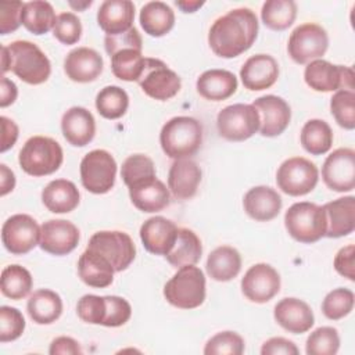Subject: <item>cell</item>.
<instances>
[{
	"mask_svg": "<svg viewBox=\"0 0 355 355\" xmlns=\"http://www.w3.org/2000/svg\"><path fill=\"white\" fill-rule=\"evenodd\" d=\"M258 35V18L250 8H234L211 26L208 43L222 58H233L248 50Z\"/></svg>",
	"mask_w": 355,
	"mask_h": 355,
	"instance_id": "6da1fadb",
	"label": "cell"
},
{
	"mask_svg": "<svg viewBox=\"0 0 355 355\" xmlns=\"http://www.w3.org/2000/svg\"><path fill=\"white\" fill-rule=\"evenodd\" d=\"M14 72L29 85L46 82L51 73L47 55L32 42L15 40L1 47V73Z\"/></svg>",
	"mask_w": 355,
	"mask_h": 355,
	"instance_id": "7a4b0ae2",
	"label": "cell"
},
{
	"mask_svg": "<svg viewBox=\"0 0 355 355\" xmlns=\"http://www.w3.org/2000/svg\"><path fill=\"white\" fill-rule=\"evenodd\" d=\"M162 151L173 159L194 155L202 143V126L191 116H173L161 129Z\"/></svg>",
	"mask_w": 355,
	"mask_h": 355,
	"instance_id": "3957f363",
	"label": "cell"
},
{
	"mask_svg": "<svg viewBox=\"0 0 355 355\" xmlns=\"http://www.w3.org/2000/svg\"><path fill=\"white\" fill-rule=\"evenodd\" d=\"M64 161L61 146L51 137L33 136L22 146L18 162L31 176H46L60 169Z\"/></svg>",
	"mask_w": 355,
	"mask_h": 355,
	"instance_id": "277c9868",
	"label": "cell"
},
{
	"mask_svg": "<svg viewBox=\"0 0 355 355\" xmlns=\"http://www.w3.org/2000/svg\"><path fill=\"white\" fill-rule=\"evenodd\" d=\"M166 301L180 309H194L205 300V276L198 266L186 265L164 286Z\"/></svg>",
	"mask_w": 355,
	"mask_h": 355,
	"instance_id": "5b68a950",
	"label": "cell"
},
{
	"mask_svg": "<svg viewBox=\"0 0 355 355\" xmlns=\"http://www.w3.org/2000/svg\"><path fill=\"white\" fill-rule=\"evenodd\" d=\"M284 226L294 240L305 244L315 243L326 233L323 208L309 201L295 202L286 211Z\"/></svg>",
	"mask_w": 355,
	"mask_h": 355,
	"instance_id": "8992f818",
	"label": "cell"
},
{
	"mask_svg": "<svg viewBox=\"0 0 355 355\" xmlns=\"http://www.w3.org/2000/svg\"><path fill=\"white\" fill-rule=\"evenodd\" d=\"M219 135L229 141H243L259 130V114L252 104H233L216 116Z\"/></svg>",
	"mask_w": 355,
	"mask_h": 355,
	"instance_id": "52a82bcc",
	"label": "cell"
},
{
	"mask_svg": "<svg viewBox=\"0 0 355 355\" xmlns=\"http://www.w3.org/2000/svg\"><path fill=\"white\" fill-rule=\"evenodd\" d=\"M116 162L105 150H93L80 161V180L93 194L108 193L115 183Z\"/></svg>",
	"mask_w": 355,
	"mask_h": 355,
	"instance_id": "ba28073f",
	"label": "cell"
},
{
	"mask_svg": "<svg viewBox=\"0 0 355 355\" xmlns=\"http://www.w3.org/2000/svg\"><path fill=\"white\" fill-rule=\"evenodd\" d=\"M319 180V171L313 162L304 157L286 159L276 172L279 189L293 197L311 193Z\"/></svg>",
	"mask_w": 355,
	"mask_h": 355,
	"instance_id": "9c48e42d",
	"label": "cell"
},
{
	"mask_svg": "<svg viewBox=\"0 0 355 355\" xmlns=\"http://www.w3.org/2000/svg\"><path fill=\"white\" fill-rule=\"evenodd\" d=\"M327 47L329 36L326 31L318 24L306 22L291 32L287 51L297 64H308L323 57Z\"/></svg>",
	"mask_w": 355,
	"mask_h": 355,
	"instance_id": "30bf717a",
	"label": "cell"
},
{
	"mask_svg": "<svg viewBox=\"0 0 355 355\" xmlns=\"http://www.w3.org/2000/svg\"><path fill=\"white\" fill-rule=\"evenodd\" d=\"M305 83L316 92H338L354 89V71L349 67L334 65L324 60L308 62L304 71Z\"/></svg>",
	"mask_w": 355,
	"mask_h": 355,
	"instance_id": "8fae6325",
	"label": "cell"
},
{
	"mask_svg": "<svg viewBox=\"0 0 355 355\" xmlns=\"http://www.w3.org/2000/svg\"><path fill=\"white\" fill-rule=\"evenodd\" d=\"M87 248L104 255L111 262L115 272L125 270L136 257V247L130 236L118 230L94 233L89 240Z\"/></svg>",
	"mask_w": 355,
	"mask_h": 355,
	"instance_id": "7c38bea8",
	"label": "cell"
},
{
	"mask_svg": "<svg viewBox=\"0 0 355 355\" xmlns=\"http://www.w3.org/2000/svg\"><path fill=\"white\" fill-rule=\"evenodd\" d=\"M137 82L148 97L159 101L176 96L182 86L179 75L158 58H146L144 69Z\"/></svg>",
	"mask_w": 355,
	"mask_h": 355,
	"instance_id": "4fadbf2b",
	"label": "cell"
},
{
	"mask_svg": "<svg viewBox=\"0 0 355 355\" xmlns=\"http://www.w3.org/2000/svg\"><path fill=\"white\" fill-rule=\"evenodd\" d=\"M40 240V226L26 214L10 216L1 227V241L7 251L22 255L33 250Z\"/></svg>",
	"mask_w": 355,
	"mask_h": 355,
	"instance_id": "5bb4252c",
	"label": "cell"
},
{
	"mask_svg": "<svg viewBox=\"0 0 355 355\" xmlns=\"http://www.w3.org/2000/svg\"><path fill=\"white\" fill-rule=\"evenodd\" d=\"M322 178L324 184L338 193L351 191L355 187V151L337 148L323 162Z\"/></svg>",
	"mask_w": 355,
	"mask_h": 355,
	"instance_id": "9a60e30c",
	"label": "cell"
},
{
	"mask_svg": "<svg viewBox=\"0 0 355 355\" xmlns=\"http://www.w3.org/2000/svg\"><path fill=\"white\" fill-rule=\"evenodd\" d=\"M280 290V276L268 263L252 265L241 279V291L252 302L270 301Z\"/></svg>",
	"mask_w": 355,
	"mask_h": 355,
	"instance_id": "2e32d148",
	"label": "cell"
},
{
	"mask_svg": "<svg viewBox=\"0 0 355 355\" xmlns=\"http://www.w3.org/2000/svg\"><path fill=\"white\" fill-rule=\"evenodd\" d=\"M252 105L259 114V133L262 136H279L288 126L291 110L284 98L275 94H266L254 100Z\"/></svg>",
	"mask_w": 355,
	"mask_h": 355,
	"instance_id": "e0dca14e",
	"label": "cell"
},
{
	"mask_svg": "<svg viewBox=\"0 0 355 355\" xmlns=\"http://www.w3.org/2000/svg\"><path fill=\"white\" fill-rule=\"evenodd\" d=\"M78 227L65 219H50L40 226L39 245L51 255H67L79 243Z\"/></svg>",
	"mask_w": 355,
	"mask_h": 355,
	"instance_id": "ac0fdd59",
	"label": "cell"
},
{
	"mask_svg": "<svg viewBox=\"0 0 355 355\" xmlns=\"http://www.w3.org/2000/svg\"><path fill=\"white\" fill-rule=\"evenodd\" d=\"M240 78L248 90L259 92L269 89L279 78L277 61L269 54H255L243 64Z\"/></svg>",
	"mask_w": 355,
	"mask_h": 355,
	"instance_id": "d6986e66",
	"label": "cell"
},
{
	"mask_svg": "<svg viewBox=\"0 0 355 355\" xmlns=\"http://www.w3.org/2000/svg\"><path fill=\"white\" fill-rule=\"evenodd\" d=\"M178 229L172 220L164 216H153L141 225L140 239L148 252L165 257L176 241Z\"/></svg>",
	"mask_w": 355,
	"mask_h": 355,
	"instance_id": "ffe728a7",
	"label": "cell"
},
{
	"mask_svg": "<svg viewBox=\"0 0 355 355\" xmlns=\"http://www.w3.org/2000/svg\"><path fill=\"white\" fill-rule=\"evenodd\" d=\"M275 320L287 331L294 334H301L308 331L313 323V312L311 306L298 298L287 297L280 300L275 305L273 311Z\"/></svg>",
	"mask_w": 355,
	"mask_h": 355,
	"instance_id": "44dd1931",
	"label": "cell"
},
{
	"mask_svg": "<svg viewBox=\"0 0 355 355\" xmlns=\"http://www.w3.org/2000/svg\"><path fill=\"white\" fill-rule=\"evenodd\" d=\"M101 55L89 47H78L68 53L64 61V71L67 76L78 83H87L96 80L103 72Z\"/></svg>",
	"mask_w": 355,
	"mask_h": 355,
	"instance_id": "7402d4cb",
	"label": "cell"
},
{
	"mask_svg": "<svg viewBox=\"0 0 355 355\" xmlns=\"http://www.w3.org/2000/svg\"><path fill=\"white\" fill-rule=\"evenodd\" d=\"M128 189L132 204L141 212H158L169 205V189L157 176L143 179Z\"/></svg>",
	"mask_w": 355,
	"mask_h": 355,
	"instance_id": "603a6c76",
	"label": "cell"
},
{
	"mask_svg": "<svg viewBox=\"0 0 355 355\" xmlns=\"http://www.w3.org/2000/svg\"><path fill=\"white\" fill-rule=\"evenodd\" d=\"M326 218V237L338 239L347 236L355 229V197L347 196L330 202L323 207Z\"/></svg>",
	"mask_w": 355,
	"mask_h": 355,
	"instance_id": "cb8c5ba5",
	"label": "cell"
},
{
	"mask_svg": "<svg viewBox=\"0 0 355 355\" xmlns=\"http://www.w3.org/2000/svg\"><path fill=\"white\" fill-rule=\"evenodd\" d=\"M61 130L65 140L75 147L89 144L96 133V121L83 107H71L61 118Z\"/></svg>",
	"mask_w": 355,
	"mask_h": 355,
	"instance_id": "d4e9b609",
	"label": "cell"
},
{
	"mask_svg": "<svg viewBox=\"0 0 355 355\" xmlns=\"http://www.w3.org/2000/svg\"><path fill=\"white\" fill-rule=\"evenodd\" d=\"M201 182L200 166L189 159L180 158L169 168L168 173V189L178 200H189L197 193L198 184Z\"/></svg>",
	"mask_w": 355,
	"mask_h": 355,
	"instance_id": "484cf974",
	"label": "cell"
},
{
	"mask_svg": "<svg viewBox=\"0 0 355 355\" xmlns=\"http://www.w3.org/2000/svg\"><path fill=\"white\" fill-rule=\"evenodd\" d=\"M243 205L250 218L258 222H268L279 215L282 197L272 187L257 186L244 194Z\"/></svg>",
	"mask_w": 355,
	"mask_h": 355,
	"instance_id": "4316f807",
	"label": "cell"
},
{
	"mask_svg": "<svg viewBox=\"0 0 355 355\" xmlns=\"http://www.w3.org/2000/svg\"><path fill=\"white\" fill-rule=\"evenodd\" d=\"M135 19V4L129 0H105L97 11L98 26L107 35L129 31Z\"/></svg>",
	"mask_w": 355,
	"mask_h": 355,
	"instance_id": "83f0119b",
	"label": "cell"
},
{
	"mask_svg": "<svg viewBox=\"0 0 355 355\" xmlns=\"http://www.w3.org/2000/svg\"><path fill=\"white\" fill-rule=\"evenodd\" d=\"M114 266L100 252L86 248L78 261V273L83 283L90 287L104 288L114 280Z\"/></svg>",
	"mask_w": 355,
	"mask_h": 355,
	"instance_id": "f1b7e54d",
	"label": "cell"
},
{
	"mask_svg": "<svg viewBox=\"0 0 355 355\" xmlns=\"http://www.w3.org/2000/svg\"><path fill=\"white\" fill-rule=\"evenodd\" d=\"M197 92L211 101H222L233 96L237 90V78L226 69H208L197 79Z\"/></svg>",
	"mask_w": 355,
	"mask_h": 355,
	"instance_id": "f546056e",
	"label": "cell"
},
{
	"mask_svg": "<svg viewBox=\"0 0 355 355\" xmlns=\"http://www.w3.org/2000/svg\"><path fill=\"white\" fill-rule=\"evenodd\" d=\"M78 187L67 179L51 180L42 191L44 207L54 214H67L73 211L79 204Z\"/></svg>",
	"mask_w": 355,
	"mask_h": 355,
	"instance_id": "4dcf8cb0",
	"label": "cell"
},
{
	"mask_svg": "<svg viewBox=\"0 0 355 355\" xmlns=\"http://www.w3.org/2000/svg\"><path fill=\"white\" fill-rule=\"evenodd\" d=\"M26 311L35 323L50 324L61 316L62 300L55 291L40 288L29 297Z\"/></svg>",
	"mask_w": 355,
	"mask_h": 355,
	"instance_id": "1f68e13d",
	"label": "cell"
},
{
	"mask_svg": "<svg viewBox=\"0 0 355 355\" xmlns=\"http://www.w3.org/2000/svg\"><path fill=\"white\" fill-rule=\"evenodd\" d=\"M202 254V245L198 236L186 227L178 229V237L172 250L165 255L166 261L176 269L186 265H196Z\"/></svg>",
	"mask_w": 355,
	"mask_h": 355,
	"instance_id": "d6a6232c",
	"label": "cell"
},
{
	"mask_svg": "<svg viewBox=\"0 0 355 355\" xmlns=\"http://www.w3.org/2000/svg\"><path fill=\"white\" fill-rule=\"evenodd\" d=\"M240 269V252L230 245H220L208 255L207 273L216 282H229L234 279Z\"/></svg>",
	"mask_w": 355,
	"mask_h": 355,
	"instance_id": "836d02e7",
	"label": "cell"
},
{
	"mask_svg": "<svg viewBox=\"0 0 355 355\" xmlns=\"http://www.w3.org/2000/svg\"><path fill=\"white\" fill-rule=\"evenodd\" d=\"M140 25L147 35L161 37L173 28L175 12L164 1H148L141 7Z\"/></svg>",
	"mask_w": 355,
	"mask_h": 355,
	"instance_id": "e575fe53",
	"label": "cell"
},
{
	"mask_svg": "<svg viewBox=\"0 0 355 355\" xmlns=\"http://www.w3.org/2000/svg\"><path fill=\"white\" fill-rule=\"evenodd\" d=\"M55 12L53 6L44 0H33L24 4L21 24L33 35H44L54 28Z\"/></svg>",
	"mask_w": 355,
	"mask_h": 355,
	"instance_id": "d590c367",
	"label": "cell"
},
{
	"mask_svg": "<svg viewBox=\"0 0 355 355\" xmlns=\"http://www.w3.org/2000/svg\"><path fill=\"white\" fill-rule=\"evenodd\" d=\"M300 140L309 154L322 155L331 148L333 132L327 122L322 119H309L301 129Z\"/></svg>",
	"mask_w": 355,
	"mask_h": 355,
	"instance_id": "8d00e7d4",
	"label": "cell"
},
{
	"mask_svg": "<svg viewBox=\"0 0 355 355\" xmlns=\"http://www.w3.org/2000/svg\"><path fill=\"white\" fill-rule=\"evenodd\" d=\"M110 58L112 73L118 79L126 82H137L141 76L146 64V57H143L141 50L123 49L112 54Z\"/></svg>",
	"mask_w": 355,
	"mask_h": 355,
	"instance_id": "74e56055",
	"label": "cell"
},
{
	"mask_svg": "<svg viewBox=\"0 0 355 355\" xmlns=\"http://www.w3.org/2000/svg\"><path fill=\"white\" fill-rule=\"evenodd\" d=\"M297 17V4L293 0H268L261 10L262 22L272 31H284Z\"/></svg>",
	"mask_w": 355,
	"mask_h": 355,
	"instance_id": "f35d334b",
	"label": "cell"
},
{
	"mask_svg": "<svg viewBox=\"0 0 355 355\" xmlns=\"http://www.w3.org/2000/svg\"><path fill=\"white\" fill-rule=\"evenodd\" d=\"M0 287L3 295L11 300L25 298L32 288L33 280L28 269L21 265H8L1 272Z\"/></svg>",
	"mask_w": 355,
	"mask_h": 355,
	"instance_id": "ab89813d",
	"label": "cell"
},
{
	"mask_svg": "<svg viewBox=\"0 0 355 355\" xmlns=\"http://www.w3.org/2000/svg\"><path fill=\"white\" fill-rule=\"evenodd\" d=\"M129 96L119 86H105L96 97V108L103 118L118 119L128 111Z\"/></svg>",
	"mask_w": 355,
	"mask_h": 355,
	"instance_id": "60d3db41",
	"label": "cell"
},
{
	"mask_svg": "<svg viewBox=\"0 0 355 355\" xmlns=\"http://www.w3.org/2000/svg\"><path fill=\"white\" fill-rule=\"evenodd\" d=\"M340 348L338 331L330 326L313 330L306 338L305 351L308 355H334Z\"/></svg>",
	"mask_w": 355,
	"mask_h": 355,
	"instance_id": "b9f144b4",
	"label": "cell"
},
{
	"mask_svg": "<svg viewBox=\"0 0 355 355\" xmlns=\"http://www.w3.org/2000/svg\"><path fill=\"white\" fill-rule=\"evenodd\" d=\"M331 115L336 122L347 129L352 130L355 128V93L354 90H338L333 94L330 100Z\"/></svg>",
	"mask_w": 355,
	"mask_h": 355,
	"instance_id": "7bdbcfd3",
	"label": "cell"
},
{
	"mask_svg": "<svg viewBox=\"0 0 355 355\" xmlns=\"http://www.w3.org/2000/svg\"><path fill=\"white\" fill-rule=\"evenodd\" d=\"M354 300L355 295L349 288H334L324 297L322 302V312L327 319L338 320L352 311Z\"/></svg>",
	"mask_w": 355,
	"mask_h": 355,
	"instance_id": "ee69618b",
	"label": "cell"
},
{
	"mask_svg": "<svg viewBox=\"0 0 355 355\" xmlns=\"http://www.w3.org/2000/svg\"><path fill=\"white\" fill-rule=\"evenodd\" d=\"M121 176L123 183L130 187L132 184L155 176V166L150 157L144 154H133L125 159L121 169Z\"/></svg>",
	"mask_w": 355,
	"mask_h": 355,
	"instance_id": "f6af8a7d",
	"label": "cell"
},
{
	"mask_svg": "<svg viewBox=\"0 0 355 355\" xmlns=\"http://www.w3.org/2000/svg\"><path fill=\"white\" fill-rule=\"evenodd\" d=\"M244 352V340L234 331H220L211 337L205 347V355H241Z\"/></svg>",
	"mask_w": 355,
	"mask_h": 355,
	"instance_id": "bcb514c9",
	"label": "cell"
},
{
	"mask_svg": "<svg viewBox=\"0 0 355 355\" xmlns=\"http://www.w3.org/2000/svg\"><path fill=\"white\" fill-rule=\"evenodd\" d=\"M25 330L24 315L12 306L3 305L0 308V341H14L22 336Z\"/></svg>",
	"mask_w": 355,
	"mask_h": 355,
	"instance_id": "7dc6e473",
	"label": "cell"
},
{
	"mask_svg": "<svg viewBox=\"0 0 355 355\" xmlns=\"http://www.w3.org/2000/svg\"><path fill=\"white\" fill-rule=\"evenodd\" d=\"M53 35L62 44H75L82 36L80 19L73 12H61L57 15Z\"/></svg>",
	"mask_w": 355,
	"mask_h": 355,
	"instance_id": "c3c4849f",
	"label": "cell"
},
{
	"mask_svg": "<svg viewBox=\"0 0 355 355\" xmlns=\"http://www.w3.org/2000/svg\"><path fill=\"white\" fill-rule=\"evenodd\" d=\"M105 300V316L103 326L118 327L125 324L132 315L130 304L118 295H104Z\"/></svg>",
	"mask_w": 355,
	"mask_h": 355,
	"instance_id": "681fc988",
	"label": "cell"
},
{
	"mask_svg": "<svg viewBox=\"0 0 355 355\" xmlns=\"http://www.w3.org/2000/svg\"><path fill=\"white\" fill-rule=\"evenodd\" d=\"M78 316L90 324H103L105 316V300L104 297L86 294L83 295L76 305Z\"/></svg>",
	"mask_w": 355,
	"mask_h": 355,
	"instance_id": "f907efd6",
	"label": "cell"
},
{
	"mask_svg": "<svg viewBox=\"0 0 355 355\" xmlns=\"http://www.w3.org/2000/svg\"><path fill=\"white\" fill-rule=\"evenodd\" d=\"M104 46H105V51L108 53L110 57L123 49L141 50V36L137 32V29L133 26L129 31L122 32L119 35H112V36L105 35Z\"/></svg>",
	"mask_w": 355,
	"mask_h": 355,
	"instance_id": "816d5d0a",
	"label": "cell"
},
{
	"mask_svg": "<svg viewBox=\"0 0 355 355\" xmlns=\"http://www.w3.org/2000/svg\"><path fill=\"white\" fill-rule=\"evenodd\" d=\"M22 1H1L0 3V33L7 35L17 31L21 25Z\"/></svg>",
	"mask_w": 355,
	"mask_h": 355,
	"instance_id": "f5cc1de1",
	"label": "cell"
},
{
	"mask_svg": "<svg viewBox=\"0 0 355 355\" xmlns=\"http://www.w3.org/2000/svg\"><path fill=\"white\" fill-rule=\"evenodd\" d=\"M354 255H355V247L354 244H348L343 247L334 258V269L338 275L347 277L348 280H355V269H354Z\"/></svg>",
	"mask_w": 355,
	"mask_h": 355,
	"instance_id": "db71d44e",
	"label": "cell"
},
{
	"mask_svg": "<svg viewBox=\"0 0 355 355\" xmlns=\"http://www.w3.org/2000/svg\"><path fill=\"white\" fill-rule=\"evenodd\" d=\"M262 355H298L297 345L284 337H272L266 340L261 348Z\"/></svg>",
	"mask_w": 355,
	"mask_h": 355,
	"instance_id": "11a10c76",
	"label": "cell"
},
{
	"mask_svg": "<svg viewBox=\"0 0 355 355\" xmlns=\"http://www.w3.org/2000/svg\"><path fill=\"white\" fill-rule=\"evenodd\" d=\"M49 352L50 355H67V354L76 355V354H82V348L76 340L61 336L51 341Z\"/></svg>",
	"mask_w": 355,
	"mask_h": 355,
	"instance_id": "9f6ffc18",
	"label": "cell"
},
{
	"mask_svg": "<svg viewBox=\"0 0 355 355\" xmlns=\"http://www.w3.org/2000/svg\"><path fill=\"white\" fill-rule=\"evenodd\" d=\"M0 122H1V132H3L0 151L4 153L15 144V141L18 139V126L15 125L14 121H11L7 116H1Z\"/></svg>",
	"mask_w": 355,
	"mask_h": 355,
	"instance_id": "6f0895ef",
	"label": "cell"
},
{
	"mask_svg": "<svg viewBox=\"0 0 355 355\" xmlns=\"http://www.w3.org/2000/svg\"><path fill=\"white\" fill-rule=\"evenodd\" d=\"M18 96V89L15 86V83L12 80H10L8 78H6L4 75H1L0 79V107L6 108L8 105H11Z\"/></svg>",
	"mask_w": 355,
	"mask_h": 355,
	"instance_id": "680465c9",
	"label": "cell"
},
{
	"mask_svg": "<svg viewBox=\"0 0 355 355\" xmlns=\"http://www.w3.org/2000/svg\"><path fill=\"white\" fill-rule=\"evenodd\" d=\"M15 186V175L11 169L7 168V165H0V194L6 196L10 193Z\"/></svg>",
	"mask_w": 355,
	"mask_h": 355,
	"instance_id": "91938a15",
	"label": "cell"
},
{
	"mask_svg": "<svg viewBox=\"0 0 355 355\" xmlns=\"http://www.w3.org/2000/svg\"><path fill=\"white\" fill-rule=\"evenodd\" d=\"M176 6L183 11V12H194L200 7L204 6V1H196V0H183V1H176Z\"/></svg>",
	"mask_w": 355,
	"mask_h": 355,
	"instance_id": "94428289",
	"label": "cell"
},
{
	"mask_svg": "<svg viewBox=\"0 0 355 355\" xmlns=\"http://www.w3.org/2000/svg\"><path fill=\"white\" fill-rule=\"evenodd\" d=\"M69 4H71L72 7H75V8H78V10H82V8H85V7H89V6L92 4V1L89 0V1H83V3H76V4L71 1Z\"/></svg>",
	"mask_w": 355,
	"mask_h": 355,
	"instance_id": "6125c7cd",
	"label": "cell"
}]
</instances>
